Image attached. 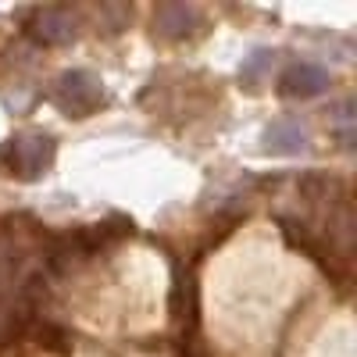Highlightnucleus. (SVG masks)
I'll list each match as a JSON object with an SVG mask.
<instances>
[{
	"mask_svg": "<svg viewBox=\"0 0 357 357\" xmlns=\"http://www.w3.org/2000/svg\"><path fill=\"white\" fill-rule=\"evenodd\" d=\"M329 86V75H325L318 65H293L286 75H282V89L289 97H314L321 93V89Z\"/></svg>",
	"mask_w": 357,
	"mask_h": 357,
	"instance_id": "f257e3e1",
	"label": "nucleus"
},
{
	"mask_svg": "<svg viewBox=\"0 0 357 357\" xmlns=\"http://www.w3.org/2000/svg\"><path fill=\"white\" fill-rule=\"evenodd\" d=\"M268 143H272L275 151H301L304 146V126L301 122H279L268 132Z\"/></svg>",
	"mask_w": 357,
	"mask_h": 357,
	"instance_id": "f03ea898",
	"label": "nucleus"
}]
</instances>
